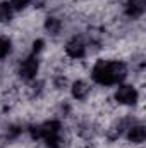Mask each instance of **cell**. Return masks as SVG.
I'll return each instance as SVG.
<instances>
[{"label":"cell","mask_w":146,"mask_h":148,"mask_svg":"<svg viewBox=\"0 0 146 148\" xmlns=\"http://www.w3.org/2000/svg\"><path fill=\"white\" fill-rule=\"evenodd\" d=\"M115 100H117L119 103H124V105H132V103H136V100H138V93H136V90H134L132 86L124 84V86H120V88L117 90Z\"/></svg>","instance_id":"obj_2"},{"label":"cell","mask_w":146,"mask_h":148,"mask_svg":"<svg viewBox=\"0 0 146 148\" xmlns=\"http://www.w3.org/2000/svg\"><path fill=\"white\" fill-rule=\"evenodd\" d=\"M45 28H46L52 35H55V33H59V29H60V21L55 19V17H48L46 23H45Z\"/></svg>","instance_id":"obj_9"},{"label":"cell","mask_w":146,"mask_h":148,"mask_svg":"<svg viewBox=\"0 0 146 148\" xmlns=\"http://www.w3.org/2000/svg\"><path fill=\"white\" fill-rule=\"evenodd\" d=\"M41 48H43V40H36V41L33 43V52H35V53H38Z\"/></svg>","instance_id":"obj_14"},{"label":"cell","mask_w":146,"mask_h":148,"mask_svg":"<svg viewBox=\"0 0 146 148\" xmlns=\"http://www.w3.org/2000/svg\"><path fill=\"white\" fill-rule=\"evenodd\" d=\"M145 12V0H127L126 3V14L132 19L141 17Z\"/></svg>","instance_id":"obj_4"},{"label":"cell","mask_w":146,"mask_h":148,"mask_svg":"<svg viewBox=\"0 0 146 148\" xmlns=\"http://www.w3.org/2000/svg\"><path fill=\"white\" fill-rule=\"evenodd\" d=\"M40 129H41V138L48 140V138L59 136V133H60V124H59L57 121H48V122L41 124Z\"/></svg>","instance_id":"obj_6"},{"label":"cell","mask_w":146,"mask_h":148,"mask_svg":"<svg viewBox=\"0 0 146 148\" xmlns=\"http://www.w3.org/2000/svg\"><path fill=\"white\" fill-rule=\"evenodd\" d=\"M127 74V67L122 62H108V60H100L93 67V79L98 84L110 86L115 83H120Z\"/></svg>","instance_id":"obj_1"},{"label":"cell","mask_w":146,"mask_h":148,"mask_svg":"<svg viewBox=\"0 0 146 148\" xmlns=\"http://www.w3.org/2000/svg\"><path fill=\"white\" fill-rule=\"evenodd\" d=\"M38 73V59L36 57H28L26 60H23L21 67H19V76L23 79H33Z\"/></svg>","instance_id":"obj_3"},{"label":"cell","mask_w":146,"mask_h":148,"mask_svg":"<svg viewBox=\"0 0 146 148\" xmlns=\"http://www.w3.org/2000/svg\"><path fill=\"white\" fill-rule=\"evenodd\" d=\"M29 133H31V136H33L35 140H40V138H41V129H40V126H31V127H29Z\"/></svg>","instance_id":"obj_13"},{"label":"cell","mask_w":146,"mask_h":148,"mask_svg":"<svg viewBox=\"0 0 146 148\" xmlns=\"http://www.w3.org/2000/svg\"><path fill=\"white\" fill-rule=\"evenodd\" d=\"M10 48H12L10 41L7 38H0V59H5L10 53Z\"/></svg>","instance_id":"obj_10"},{"label":"cell","mask_w":146,"mask_h":148,"mask_svg":"<svg viewBox=\"0 0 146 148\" xmlns=\"http://www.w3.org/2000/svg\"><path fill=\"white\" fill-rule=\"evenodd\" d=\"M89 95V86L84 81H76L72 84V97L76 100H84Z\"/></svg>","instance_id":"obj_7"},{"label":"cell","mask_w":146,"mask_h":148,"mask_svg":"<svg viewBox=\"0 0 146 148\" xmlns=\"http://www.w3.org/2000/svg\"><path fill=\"white\" fill-rule=\"evenodd\" d=\"M31 3V0H10V7L16 10H23Z\"/></svg>","instance_id":"obj_12"},{"label":"cell","mask_w":146,"mask_h":148,"mask_svg":"<svg viewBox=\"0 0 146 148\" xmlns=\"http://www.w3.org/2000/svg\"><path fill=\"white\" fill-rule=\"evenodd\" d=\"M0 148H2V147H0Z\"/></svg>","instance_id":"obj_15"},{"label":"cell","mask_w":146,"mask_h":148,"mask_svg":"<svg viewBox=\"0 0 146 148\" xmlns=\"http://www.w3.org/2000/svg\"><path fill=\"white\" fill-rule=\"evenodd\" d=\"M127 138H129V141H132V143H143L146 138V131L143 126H132L131 129H129V133H127Z\"/></svg>","instance_id":"obj_8"},{"label":"cell","mask_w":146,"mask_h":148,"mask_svg":"<svg viewBox=\"0 0 146 148\" xmlns=\"http://www.w3.org/2000/svg\"><path fill=\"white\" fill-rule=\"evenodd\" d=\"M84 43L81 41V40H77V38H74L71 40L67 45H65V52H67V55L69 57H72V59H81L83 55H84Z\"/></svg>","instance_id":"obj_5"},{"label":"cell","mask_w":146,"mask_h":148,"mask_svg":"<svg viewBox=\"0 0 146 148\" xmlns=\"http://www.w3.org/2000/svg\"><path fill=\"white\" fill-rule=\"evenodd\" d=\"M12 16V7L9 3H0V19L2 21H9Z\"/></svg>","instance_id":"obj_11"}]
</instances>
